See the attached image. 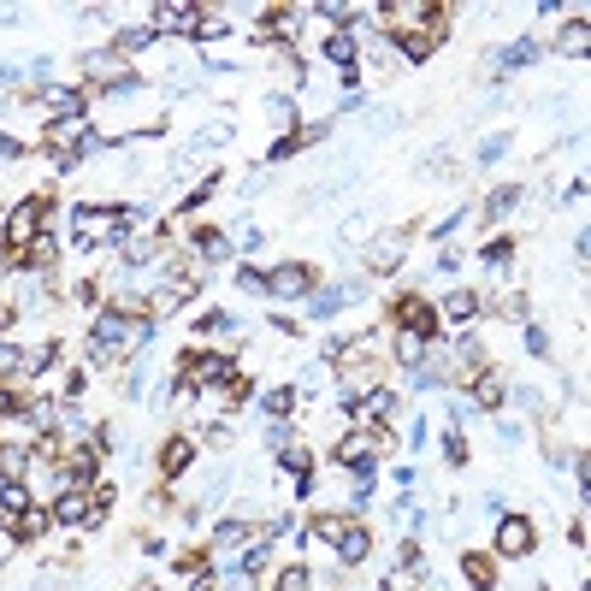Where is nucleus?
I'll list each match as a JSON object with an SVG mask.
<instances>
[{
    "instance_id": "obj_30",
    "label": "nucleus",
    "mask_w": 591,
    "mask_h": 591,
    "mask_svg": "<svg viewBox=\"0 0 591 591\" xmlns=\"http://www.w3.org/2000/svg\"><path fill=\"white\" fill-rule=\"evenodd\" d=\"M278 467H284L290 479H302V473H314V450H302V444H290V450H278Z\"/></svg>"
},
{
    "instance_id": "obj_11",
    "label": "nucleus",
    "mask_w": 591,
    "mask_h": 591,
    "mask_svg": "<svg viewBox=\"0 0 591 591\" xmlns=\"http://www.w3.org/2000/svg\"><path fill=\"white\" fill-rule=\"evenodd\" d=\"M331 556H337L343 568H361V562L373 556V532H367L361 521H343L337 526V538H331Z\"/></svg>"
},
{
    "instance_id": "obj_40",
    "label": "nucleus",
    "mask_w": 591,
    "mask_h": 591,
    "mask_svg": "<svg viewBox=\"0 0 591 591\" xmlns=\"http://www.w3.org/2000/svg\"><path fill=\"white\" fill-rule=\"evenodd\" d=\"M12 160H24V142L18 136H0V166H12Z\"/></svg>"
},
{
    "instance_id": "obj_1",
    "label": "nucleus",
    "mask_w": 591,
    "mask_h": 591,
    "mask_svg": "<svg viewBox=\"0 0 591 591\" xmlns=\"http://www.w3.org/2000/svg\"><path fill=\"white\" fill-rule=\"evenodd\" d=\"M48 213H54V201H48V196H24V201H12V207L0 213L6 261H12V255H24V249H36V243L48 237Z\"/></svg>"
},
{
    "instance_id": "obj_4",
    "label": "nucleus",
    "mask_w": 591,
    "mask_h": 591,
    "mask_svg": "<svg viewBox=\"0 0 591 591\" xmlns=\"http://www.w3.org/2000/svg\"><path fill=\"white\" fill-rule=\"evenodd\" d=\"M538 550V526L526 521V515H503L497 521V538H491V556L497 562H526Z\"/></svg>"
},
{
    "instance_id": "obj_9",
    "label": "nucleus",
    "mask_w": 591,
    "mask_h": 591,
    "mask_svg": "<svg viewBox=\"0 0 591 591\" xmlns=\"http://www.w3.org/2000/svg\"><path fill=\"white\" fill-rule=\"evenodd\" d=\"M467 402H473L479 414H503V402H509V379H503L497 367L473 373V379H467Z\"/></svg>"
},
{
    "instance_id": "obj_32",
    "label": "nucleus",
    "mask_w": 591,
    "mask_h": 591,
    "mask_svg": "<svg viewBox=\"0 0 591 591\" xmlns=\"http://www.w3.org/2000/svg\"><path fill=\"white\" fill-rule=\"evenodd\" d=\"M219 178H225V172H213V178H207V184H201V190H190V196L178 201V213H201V207H207V201H213V190H219Z\"/></svg>"
},
{
    "instance_id": "obj_12",
    "label": "nucleus",
    "mask_w": 591,
    "mask_h": 591,
    "mask_svg": "<svg viewBox=\"0 0 591 591\" xmlns=\"http://www.w3.org/2000/svg\"><path fill=\"white\" fill-rule=\"evenodd\" d=\"M184 249H190L201 266H225L231 255H237V249H231V237H225V231H213V225H196V231L184 237Z\"/></svg>"
},
{
    "instance_id": "obj_27",
    "label": "nucleus",
    "mask_w": 591,
    "mask_h": 591,
    "mask_svg": "<svg viewBox=\"0 0 591 591\" xmlns=\"http://www.w3.org/2000/svg\"><path fill=\"white\" fill-rule=\"evenodd\" d=\"M521 201H526L521 184H503V190H491V196H485V219H509Z\"/></svg>"
},
{
    "instance_id": "obj_39",
    "label": "nucleus",
    "mask_w": 591,
    "mask_h": 591,
    "mask_svg": "<svg viewBox=\"0 0 591 591\" xmlns=\"http://www.w3.org/2000/svg\"><path fill=\"white\" fill-rule=\"evenodd\" d=\"M266 444H272V456H278V450H290L296 438H290V426H284V420H272V426H266Z\"/></svg>"
},
{
    "instance_id": "obj_35",
    "label": "nucleus",
    "mask_w": 591,
    "mask_h": 591,
    "mask_svg": "<svg viewBox=\"0 0 591 591\" xmlns=\"http://www.w3.org/2000/svg\"><path fill=\"white\" fill-rule=\"evenodd\" d=\"M444 461H450V467H467V438H461V426L444 432Z\"/></svg>"
},
{
    "instance_id": "obj_8",
    "label": "nucleus",
    "mask_w": 591,
    "mask_h": 591,
    "mask_svg": "<svg viewBox=\"0 0 591 591\" xmlns=\"http://www.w3.org/2000/svg\"><path fill=\"white\" fill-rule=\"evenodd\" d=\"M308 290H314V266L308 261H278L266 272V296L272 302H308Z\"/></svg>"
},
{
    "instance_id": "obj_28",
    "label": "nucleus",
    "mask_w": 591,
    "mask_h": 591,
    "mask_svg": "<svg viewBox=\"0 0 591 591\" xmlns=\"http://www.w3.org/2000/svg\"><path fill=\"white\" fill-rule=\"evenodd\" d=\"M272 591H314V568H308V562L278 568V574H272Z\"/></svg>"
},
{
    "instance_id": "obj_36",
    "label": "nucleus",
    "mask_w": 591,
    "mask_h": 591,
    "mask_svg": "<svg viewBox=\"0 0 591 591\" xmlns=\"http://www.w3.org/2000/svg\"><path fill=\"white\" fill-rule=\"evenodd\" d=\"M503 154H509V131H503V136H485V142H479V166H497Z\"/></svg>"
},
{
    "instance_id": "obj_33",
    "label": "nucleus",
    "mask_w": 591,
    "mask_h": 591,
    "mask_svg": "<svg viewBox=\"0 0 591 591\" xmlns=\"http://www.w3.org/2000/svg\"><path fill=\"white\" fill-rule=\"evenodd\" d=\"M526 355H532V361H550V331L532 326V320H526Z\"/></svg>"
},
{
    "instance_id": "obj_31",
    "label": "nucleus",
    "mask_w": 591,
    "mask_h": 591,
    "mask_svg": "<svg viewBox=\"0 0 591 591\" xmlns=\"http://www.w3.org/2000/svg\"><path fill=\"white\" fill-rule=\"evenodd\" d=\"M237 290H243V296H266V272L249 266V261H237Z\"/></svg>"
},
{
    "instance_id": "obj_23",
    "label": "nucleus",
    "mask_w": 591,
    "mask_h": 591,
    "mask_svg": "<svg viewBox=\"0 0 591 591\" xmlns=\"http://www.w3.org/2000/svg\"><path fill=\"white\" fill-rule=\"evenodd\" d=\"M296 402H302V385H272V391H261V408L272 414V420H290Z\"/></svg>"
},
{
    "instance_id": "obj_43",
    "label": "nucleus",
    "mask_w": 591,
    "mask_h": 591,
    "mask_svg": "<svg viewBox=\"0 0 591 591\" xmlns=\"http://www.w3.org/2000/svg\"><path fill=\"white\" fill-rule=\"evenodd\" d=\"M461 261H467L461 249H444V255H438V272H461Z\"/></svg>"
},
{
    "instance_id": "obj_6",
    "label": "nucleus",
    "mask_w": 591,
    "mask_h": 591,
    "mask_svg": "<svg viewBox=\"0 0 591 591\" xmlns=\"http://www.w3.org/2000/svg\"><path fill=\"white\" fill-rule=\"evenodd\" d=\"M349 302H367V278H343V284H314L308 290V320H331Z\"/></svg>"
},
{
    "instance_id": "obj_18",
    "label": "nucleus",
    "mask_w": 591,
    "mask_h": 591,
    "mask_svg": "<svg viewBox=\"0 0 591 591\" xmlns=\"http://www.w3.org/2000/svg\"><path fill=\"white\" fill-rule=\"evenodd\" d=\"M438 42H444V24H438V30H408V36H396L402 60H414V66H420V60H432V54H438Z\"/></svg>"
},
{
    "instance_id": "obj_16",
    "label": "nucleus",
    "mask_w": 591,
    "mask_h": 591,
    "mask_svg": "<svg viewBox=\"0 0 591 591\" xmlns=\"http://www.w3.org/2000/svg\"><path fill=\"white\" fill-rule=\"evenodd\" d=\"M426 355H432V343L420 337V331H391V361L402 373H414V367H426Z\"/></svg>"
},
{
    "instance_id": "obj_25",
    "label": "nucleus",
    "mask_w": 591,
    "mask_h": 591,
    "mask_svg": "<svg viewBox=\"0 0 591 591\" xmlns=\"http://www.w3.org/2000/svg\"><path fill=\"white\" fill-rule=\"evenodd\" d=\"M48 526H54V509H48V503H30V509H24V515L12 521V532H18V538L30 544V538H42Z\"/></svg>"
},
{
    "instance_id": "obj_29",
    "label": "nucleus",
    "mask_w": 591,
    "mask_h": 591,
    "mask_svg": "<svg viewBox=\"0 0 591 591\" xmlns=\"http://www.w3.org/2000/svg\"><path fill=\"white\" fill-rule=\"evenodd\" d=\"M509 261H515V237H491V243L479 249V266H491V272H503Z\"/></svg>"
},
{
    "instance_id": "obj_5",
    "label": "nucleus",
    "mask_w": 591,
    "mask_h": 591,
    "mask_svg": "<svg viewBox=\"0 0 591 591\" xmlns=\"http://www.w3.org/2000/svg\"><path fill=\"white\" fill-rule=\"evenodd\" d=\"M391 320H396V331H420L426 343L444 331V320H438V302H426L420 290H408V296H396L391 302Z\"/></svg>"
},
{
    "instance_id": "obj_37",
    "label": "nucleus",
    "mask_w": 591,
    "mask_h": 591,
    "mask_svg": "<svg viewBox=\"0 0 591 591\" xmlns=\"http://www.w3.org/2000/svg\"><path fill=\"white\" fill-rule=\"evenodd\" d=\"M89 503H95V526H101L107 515H113V503H119V491H113V485H95V491H89Z\"/></svg>"
},
{
    "instance_id": "obj_13",
    "label": "nucleus",
    "mask_w": 591,
    "mask_h": 591,
    "mask_svg": "<svg viewBox=\"0 0 591 591\" xmlns=\"http://www.w3.org/2000/svg\"><path fill=\"white\" fill-rule=\"evenodd\" d=\"M196 461V432H172L166 444H160V479L172 485V479H184V467Z\"/></svg>"
},
{
    "instance_id": "obj_45",
    "label": "nucleus",
    "mask_w": 591,
    "mask_h": 591,
    "mask_svg": "<svg viewBox=\"0 0 591 591\" xmlns=\"http://www.w3.org/2000/svg\"><path fill=\"white\" fill-rule=\"evenodd\" d=\"M12 83H18V71H12V66H0V89H12Z\"/></svg>"
},
{
    "instance_id": "obj_44",
    "label": "nucleus",
    "mask_w": 591,
    "mask_h": 591,
    "mask_svg": "<svg viewBox=\"0 0 591 591\" xmlns=\"http://www.w3.org/2000/svg\"><path fill=\"white\" fill-rule=\"evenodd\" d=\"M190 580V591H213V568H201V574H184Z\"/></svg>"
},
{
    "instance_id": "obj_15",
    "label": "nucleus",
    "mask_w": 591,
    "mask_h": 591,
    "mask_svg": "<svg viewBox=\"0 0 591 591\" xmlns=\"http://www.w3.org/2000/svg\"><path fill=\"white\" fill-rule=\"evenodd\" d=\"M485 314V296L479 290H450L444 302H438V320H450V326H473Z\"/></svg>"
},
{
    "instance_id": "obj_46",
    "label": "nucleus",
    "mask_w": 591,
    "mask_h": 591,
    "mask_svg": "<svg viewBox=\"0 0 591 591\" xmlns=\"http://www.w3.org/2000/svg\"><path fill=\"white\" fill-rule=\"evenodd\" d=\"M0 272H6V243H0Z\"/></svg>"
},
{
    "instance_id": "obj_26",
    "label": "nucleus",
    "mask_w": 591,
    "mask_h": 591,
    "mask_svg": "<svg viewBox=\"0 0 591 591\" xmlns=\"http://www.w3.org/2000/svg\"><path fill=\"white\" fill-rule=\"evenodd\" d=\"M237 331H243V320H237L231 308H213V314L196 320V337H237Z\"/></svg>"
},
{
    "instance_id": "obj_21",
    "label": "nucleus",
    "mask_w": 591,
    "mask_h": 591,
    "mask_svg": "<svg viewBox=\"0 0 591 591\" xmlns=\"http://www.w3.org/2000/svg\"><path fill=\"white\" fill-rule=\"evenodd\" d=\"M154 36H160V30H154L148 18H142V24H125V30L113 36V54H119V60H125V54H142V48H154Z\"/></svg>"
},
{
    "instance_id": "obj_10",
    "label": "nucleus",
    "mask_w": 591,
    "mask_h": 591,
    "mask_svg": "<svg viewBox=\"0 0 591 591\" xmlns=\"http://www.w3.org/2000/svg\"><path fill=\"white\" fill-rule=\"evenodd\" d=\"M148 24H154L160 36H196L201 6H184V0H160V6L148 12Z\"/></svg>"
},
{
    "instance_id": "obj_19",
    "label": "nucleus",
    "mask_w": 591,
    "mask_h": 591,
    "mask_svg": "<svg viewBox=\"0 0 591 591\" xmlns=\"http://www.w3.org/2000/svg\"><path fill=\"white\" fill-rule=\"evenodd\" d=\"M591 48V30H586V12H574L562 30H556V54H568V60H580Z\"/></svg>"
},
{
    "instance_id": "obj_42",
    "label": "nucleus",
    "mask_w": 591,
    "mask_h": 591,
    "mask_svg": "<svg viewBox=\"0 0 591 591\" xmlns=\"http://www.w3.org/2000/svg\"><path fill=\"white\" fill-rule=\"evenodd\" d=\"M497 432H503V444H521L526 426H521V420H497Z\"/></svg>"
},
{
    "instance_id": "obj_2",
    "label": "nucleus",
    "mask_w": 591,
    "mask_h": 591,
    "mask_svg": "<svg viewBox=\"0 0 591 591\" xmlns=\"http://www.w3.org/2000/svg\"><path fill=\"white\" fill-rule=\"evenodd\" d=\"M178 379H184L190 391H207V385H237V361H231L225 349H190V343H184Z\"/></svg>"
},
{
    "instance_id": "obj_3",
    "label": "nucleus",
    "mask_w": 591,
    "mask_h": 591,
    "mask_svg": "<svg viewBox=\"0 0 591 591\" xmlns=\"http://www.w3.org/2000/svg\"><path fill=\"white\" fill-rule=\"evenodd\" d=\"M373 18H379L385 36H408V30H426V24L450 18V6H438V0H385V6H373Z\"/></svg>"
},
{
    "instance_id": "obj_22",
    "label": "nucleus",
    "mask_w": 591,
    "mask_h": 591,
    "mask_svg": "<svg viewBox=\"0 0 591 591\" xmlns=\"http://www.w3.org/2000/svg\"><path fill=\"white\" fill-rule=\"evenodd\" d=\"M532 60H538V42H532V36H515L509 48H497V60H491V66H497V71H521V66H532Z\"/></svg>"
},
{
    "instance_id": "obj_41",
    "label": "nucleus",
    "mask_w": 591,
    "mask_h": 591,
    "mask_svg": "<svg viewBox=\"0 0 591 591\" xmlns=\"http://www.w3.org/2000/svg\"><path fill=\"white\" fill-rule=\"evenodd\" d=\"M574 461H580V450H568V444H556V450H550V467H574Z\"/></svg>"
},
{
    "instance_id": "obj_24",
    "label": "nucleus",
    "mask_w": 591,
    "mask_h": 591,
    "mask_svg": "<svg viewBox=\"0 0 591 591\" xmlns=\"http://www.w3.org/2000/svg\"><path fill=\"white\" fill-rule=\"evenodd\" d=\"M320 54H326V60H331L337 71H343V66H361V60H355V36H349V30H326Z\"/></svg>"
},
{
    "instance_id": "obj_17",
    "label": "nucleus",
    "mask_w": 591,
    "mask_h": 591,
    "mask_svg": "<svg viewBox=\"0 0 591 591\" xmlns=\"http://www.w3.org/2000/svg\"><path fill=\"white\" fill-rule=\"evenodd\" d=\"M402 249H408V231H391L385 243L367 249V272H373V278H391L396 266H402Z\"/></svg>"
},
{
    "instance_id": "obj_14",
    "label": "nucleus",
    "mask_w": 591,
    "mask_h": 591,
    "mask_svg": "<svg viewBox=\"0 0 591 591\" xmlns=\"http://www.w3.org/2000/svg\"><path fill=\"white\" fill-rule=\"evenodd\" d=\"M48 509H54V526H95V503H89V491H77V485L60 491Z\"/></svg>"
},
{
    "instance_id": "obj_47",
    "label": "nucleus",
    "mask_w": 591,
    "mask_h": 591,
    "mask_svg": "<svg viewBox=\"0 0 591 591\" xmlns=\"http://www.w3.org/2000/svg\"><path fill=\"white\" fill-rule=\"evenodd\" d=\"M0 343H6V331H0Z\"/></svg>"
},
{
    "instance_id": "obj_34",
    "label": "nucleus",
    "mask_w": 591,
    "mask_h": 591,
    "mask_svg": "<svg viewBox=\"0 0 591 591\" xmlns=\"http://www.w3.org/2000/svg\"><path fill=\"white\" fill-rule=\"evenodd\" d=\"M461 219H467V207H456V213H444V219H438V225H432L426 237H432V243H450V237L461 231Z\"/></svg>"
},
{
    "instance_id": "obj_20",
    "label": "nucleus",
    "mask_w": 591,
    "mask_h": 591,
    "mask_svg": "<svg viewBox=\"0 0 591 591\" xmlns=\"http://www.w3.org/2000/svg\"><path fill=\"white\" fill-rule=\"evenodd\" d=\"M461 574H467V586L473 591H497V556L467 550V556H461Z\"/></svg>"
},
{
    "instance_id": "obj_38",
    "label": "nucleus",
    "mask_w": 591,
    "mask_h": 591,
    "mask_svg": "<svg viewBox=\"0 0 591 591\" xmlns=\"http://www.w3.org/2000/svg\"><path fill=\"white\" fill-rule=\"evenodd\" d=\"M18 544H24V538L12 532V521H0V568H6L12 556H18Z\"/></svg>"
},
{
    "instance_id": "obj_7",
    "label": "nucleus",
    "mask_w": 591,
    "mask_h": 591,
    "mask_svg": "<svg viewBox=\"0 0 591 591\" xmlns=\"http://www.w3.org/2000/svg\"><path fill=\"white\" fill-rule=\"evenodd\" d=\"M42 107H48V125H83L89 119V89L83 83H48Z\"/></svg>"
}]
</instances>
